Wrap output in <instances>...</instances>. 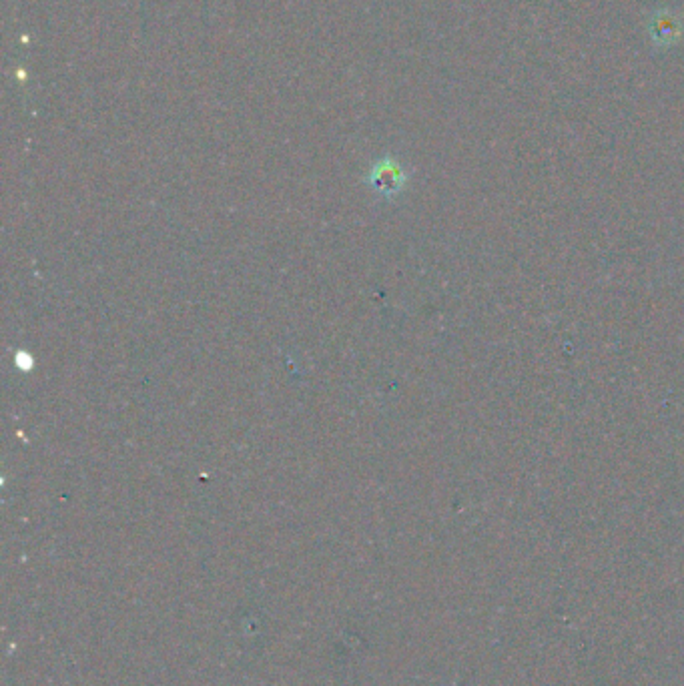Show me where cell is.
<instances>
[{"label": "cell", "instance_id": "cell-2", "mask_svg": "<svg viewBox=\"0 0 684 686\" xmlns=\"http://www.w3.org/2000/svg\"><path fill=\"white\" fill-rule=\"evenodd\" d=\"M682 33H684L682 21L670 11L656 13L648 23L650 41L660 49L674 47L682 39Z\"/></svg>", "mask_w": 684, "mask_h": 686}, {"label": "cell", "instance_id": "cell-1", "mask_svg": "<svg viewBox=\"0 0 684 686\" xmlns=\"http://www.w3.org/2000/svg\"><path fill=\"white\" fill-rule=\"evenodd\" d=\"M364 181L378 197L392 201L406 189L408 173L400 161L394 157H384L372 165Z\"/></svg>", "mask_w": 684, "mask_h": 686}]
</instances>
